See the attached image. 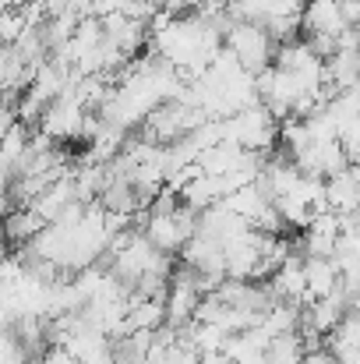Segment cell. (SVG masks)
Here are the masks:
<instances>
[{
	"instance_id": "1",
	"label": "cell",
	"mask_w": 360,
	"mask_h": 364,
	"mask_svg": "<svg viewBox=\"0 0 360 364\" xmlns=\"http://www.w3.org/2000/svg\"><path fill=\"white\" fill-rule=\"evenodd\" d=\"M300 7L304 0H227V18L258 21L276 43H286L300 36Z\"/></svg>"
},
{
	"instance_id": "2",
	"label": "cell",
	"mask_w": 360,
	"mask_h": 364,
	"mask_svg": "<svg viewBox=\"0 0 360 364\" xmlns=\"http://www.w3.org/2000/svg\"><path fill=\"white\" fill-rule=\"evenodd\" d=\"M223 138L240 145L244 152L265 156V152H272L279 145V121L254 100V103L240 107L237 114L223 117Z\"/></svg>"
},
{
	"instance_id": "3",
	"label": "cell",
	"mask_w": 360,
	"mask_h": 364,
	"mask_svg": "<svg viewBox=\"0 0 360 364\" xmlns=\"http://www.w3.org/2000/svg\"><path fill=\"white\" fill-rule=\"evenodd\" d=\"M223 50L237 60L247 75H258L272 64V53H276V39L268 36L265 25L258 21H240L230 18L227 28H223Z\"/></svg>"
},
{
	"instance_id": "4",
	"label": "cell",
	"mask_w": 360,
	"mask_h": 364,
	"mask_svg": "<svg viewBox=\"0 0 360 364\" xmlns=\"http://www.w3.org/2000/svg\"><path fill=\"white\" fill-rule=\"evenodd\" d=\"M89 114H92V110H85V107L75 100V92L64 89L60 96H53V100L39 110L36 127H39V134H46L50 141H75V138H85Z\"/></svg>"
},
{
	"instance_id": "5",
	"label": "cell",
	"mask_w": 360,
	"mask_h": 364,
	"mask_svg": "<svg viewBox=\"0 0 360 364\" xmlns=\"http://www.w3.org/2000/svg\"><path fill=\"white\" fill-rule=\"evenodd\" d=\"M322 198H325V209L329 213H336V216H357V205H360L357 166L347 163L343 170L329 173L322 181Z\"/></svg>"
},
{
	"instance_id": "6",
	"label": "cell",
	"mask_w": 360,
	"mask_h": 364,
	"mask_svg": "<svg viewBox=\"0 0 360 364\" xmlns=\"http://www.w3.org/2000/svg\"><path fill=\"white\" fill-rule=\"evenodd\" d=\"M43 227L46 223H43V216L32 205H11L0 216V237H4V244H11V247H25Z\"/></svg>"
},
{
	"instance_id": "7",
	"label": "cell",
	"mask_w": 360,
	"mask_h": 364,
	"mask_svg": "<svg viewBox=\"0 0 360 364\" xmlns=\"http://www.w3.org/2000/svg\"><path fill=\"white\" fill-rule=\"evenodd\" d=\"M304 340L300 333H272L265 343V364H300Z\"/></svg>"
},
{
	"instance_id": "8",
	"label": "cell",
	"mask_w": 360,
	"mask_h": 364,
	"mask_svg": "<svg viewBox=\"0 0 360 364\" xmlns=\"http://www.w3.org/2000/svg\"><path fill=\"white\" fill-rule=\"evenodd\" d=\"M28 361H32L28 347L11 329H0V364H28Z\"/></svg>"
},
{
	"instance_id": "9",
	"label": "cell",
	"mask_w": 360,
	"mask_h": 364,
	"mask_svg": "<svg viewBox=\"0 0 360 364\" xmlns=\"http://www.w3.org/2000/svg\"><path fill=\"white\" fill-rule=\"evenodd\" d=\"M36 364H78V358L67 354V350L57 347V343H46V347L36 354Z\"/></svg>"
},
{
	"instance_id": "10",
	"label": "cell",
	"mask_w": 360,
	"mask_h": 364,
	"mask_svg": "<svg viewBox=\"0 0 360 364\" xmlns=\"http://www.w3.org/2000/svg\"><path fill=\"white\" fill-rule=\"evenodd\" d=\"M300 364H339V361H336V358L329 354V347L322 343V347H311V350H304Z\"/></svg>"
},
{
	"instance_id": "11",
	"label": "cell",
	"mask_w": 360,
	"mask_h": 364,
	"mask_svg": "<svg viewBox=\"0 0 360 364\" xmlns=\"http://www.w3.org/2000/svg\"><path fill=\"white\" fill-rule=\"evenodd\" d=\"M127 0H89V7H92V14L96 18H103V14H110V11H120Z\"/></svg>"
}]
</instances>
